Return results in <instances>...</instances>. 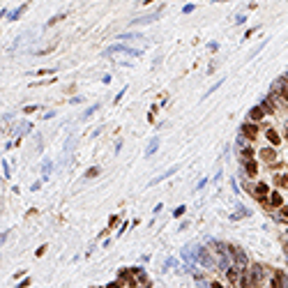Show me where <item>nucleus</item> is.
I'll list each match as a JSON object with an SVG mask.
<instances>
[{
	"instance_id": "423d86ee",
	"label": "nucleus",
	"mask_w": 288,
	"mask_h": 288,
	"mask_svg": "<svg viewBox=\"0 0 288 288\" xmlns=\"http://www.w3.org/2000/svg\"><path fill=\"white\" fill-rule=\"evenodd\" d=\"M201 263H203V265H212V258H210V253L201 251Z\"/></svg>"
},
{
	"instance_id": "7ed1b4c3",
	"label": "nucleus",
	"mask_w": 288,
	"mask_h": 288,
	"mask_svg": "<svg viewBox=\"0 0 288 288\" xmlns=\"http://www.w3.org/2000/svg\"><path fill=\"white\" fill-rule=\"evenodd\" d=\"M249 115H251V120H261V118H263V108H261V106H256V108H251V113H249Z\"/></svg>"
},
{
	"instance_id": "9d476101",
	"label": "nucleus",
	"mask_w": 288,
	"mask_h": 288,
	"mask_svg": "<svg viewBox=\"0 0 288 288\" xmlns=\"http://www.w3.org/2000/svg\"><path fill=\"white\" fill-rule=\"evenodd\" d=\"M256 192L261 194V196H263V194H267V184H258V187H256Z\"/></svg>"
},
{
	"instance_id": "f03ea898",
	"label": "nucleus",
	"mask_w": 288,
	"mask_h": 288,
	"mask_svg": "<svg viewBox=\"0 0 288 288\" xmlns=\"http://www.w3.org/2000/svg\"><path fill=\"white\" fill-rule=\"evenodd\" d=\"M242 131H245V134L249 136V138H253V136L258 134V129H256V124H245V127H242Z\"/></svg>"
},
{
	"instance_id": "2eb2a0df",
	"label": "nucleus",
	"mask_w": 288,
	"mask_h": 288,
	"mask_svg": "<svg viewBox=\"0 0 288 288\" xmlns=\"http://www.w3.org/2000/svg\"><path fill=\"white\" fill-rule=\"evenodd\" d=\"M212 288H221V286H219V284H212Z\"/></svg>"
},
{
	"instance_id": "ddd939ff",
	"label": "nucleus",
	"mask_w": 288,
	"mask_h": 288,
	"mask_svg": "<svg viewBox=\"0 0 288 288\" xmlns=\"http://www.w3.org/2000/svg\"><path fill=\"white\" fill-rule=\"evenodd\" d=\"M97 173H99V168H90L85 175H88V178H92V175H97Z\"/></svg>"
},
{
	"instance_id": "0eeeda50",
	"label": "nucleus",
	"mask_w": 288,
	"mask_h": 288,
	"mask_svg": "<svg viewBox=\"0 0 288 288\" xmlns=\"http://www.w3.org/2000/svg\"><path fill=\"white\" fill-rule=\"evenodd\" d=\"M157 145H159V138H152V143H150V148H148V155H152L157 150Z\"/></svg>"
},
{
	"instance_id": "4468645a",
	"label": "nucleus",
	"mask_w": 288,
	"mask_h": 288,
	"mask_svg": "<svg viewBox=\"0 0 288 288\" xmlns=\"http://www.w3.org/2000/svg\"><path fill=\"white\" fill-rule=\"evenodd\" d=\"M284 217H288V208H284Z\"/></svg>"
},
{
	"instance_id": "20e7f679",
	"label": "nucleus",
	"mask_w": 288,
	"mask_h": 288,
	"mask_svg": "<svg viewBox=\"0 0 288 288\" xmlns=\"http://www.w3.org/2000/svg\"><path fill=\"white\" fill-rule=\"evenodd\" d=\"M256 171H258L256 161H247V173H249V175H256Z\"/></svg>"
},
{
	"instance_id": "f8f14e48",
	"label": "nucleus",
	"mask_w": 288,
	"mask_h": 288,
	"mask_svg": "<svg viewBox=\"0 0 288 288\" xmlns=\"http://www.w3.org/2000/svg\"><path fill=\"white\" fill-rule=\"evenodd\" d=\"M228 279L235 281V279H237V272H235V270H228Z\"/></svg>"
},
{
	"instance_id": "f257e3e1",
	"label": "nucleus",
	"mask_w": 288,
	"mask_h": 288,
	"mask_svg": "<svg viewBox=\"0 0 288 288\" xmlns=\"http://www.w3.org/2000/svg\"><path fill=\"white\" fill-rule=\"evenodd\" d=\"M231 251H233V256H235V261L240 263V265H247V256L242 249H237V247H231Z\"/></svg>"
},
{
	"instance_id": "39448f33",
	"label": "nucleus",
	"mask_w": 288,
	"mask_h": 288,
	"mask_svg": "<svg viewBox=\"0 0 288 288\" xmlns=\"http://www.w3.org/2000/svg\"><path fill=\"white\" fill-rule=\"evenodd\" d=\"M267 138H270L272 141V143H279V134H277V131H274V129H267Z\"/></svg>"
},
{
	"instance_id": "9b49d317",
	"label": "nucleus",
	"mask_w": 288,
	"mask_h": 288,
	"mask_svg": "<svg viewBox=\"0 0 288 288\" xmlns=\"http://www.w3.org/2000/svg\"><path fill=\"white\" fill-rule=\"evenodd\" d=\"M263 157H265V159H272V157H274V152H272V150H263Z\"/></svg>"
},
{
	"instance_id": "6e6552de",
	"label": "nucleus",
	"mask_w": 288,
	"mask_h": 288,
	"mask_svg": "<svg viewBox=\"0 0 288 288\" xmlns=\"http://www.w3.org/2000/svg\"><path fill=\"white\" fill-rule=\"evenodd\" d=\"M279 85H281V92H284V97L288 99V83H286L284 79H281V81H279Z\"/></svg>"
},
{
	"instance_id": "1a4fd4ad",
	"label": "nucleus",
	"mask_w": 288,
	"mask_h": 288,
	"mask_svg": "<svg viewBox=\"0 0 288 288\" xmlns=\"http://www.w3.org/2000/svg\"><path fill=\"white\" fill-rule=\"evenodd\" d=\"M272 205H281V196L279 194H272Z\"/></svg>"
}]
</instances>
